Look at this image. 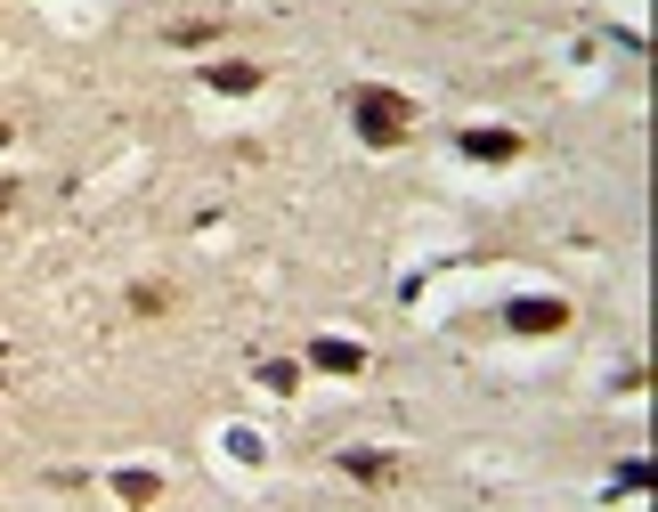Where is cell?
<instances>
[{
	"label": "cell",
	"instance_id": "5b68a950",
	"mask_svg": "<svg viewBox=\"0 0 658 512\" xmlns=\"http://www.w3.org/2000/svg\"><path fill=\"white\" fill-rule=\"evenodd\" d=\"M212 90H228V98H252V90H261V65H212Z\"/></svg>",
	"mask_w": 658,
	"mask_h": 512
},
{
	"label": "cell",
	"instance_id": "6da1fadb",
	"mask_svg": "<svg viewBox=\"0 0 658 512\" xmlns=\"http://www.w3.org/2000/svg\"><path fill=\"white\" fill-rule=\"evenodd\" d=\"M350 123H358V139H367V147H398V139H407V123H414V107L398 90H350Z\"/></svg>",
	"mask_w": 658,
	"mask_h": 512
},
{
	"label": "cell",
	"instance_id": "ba28073f",
	"mask_svg": "<svg viewBox=\"0 0 658 512\" xmlns=\"http://www.w3.org/2000/svg\"><path fill=\"white\" fill-rule=\"evenodd\" d=\"M293 383H301V374H293V358H269V366H261V390H293Z\"/></svg>",
	"mask_w": 658,
	"mask_h": 512
},
{
	"label": "cell",
	"instance_id": "8992f818",
	"mask_svg": "<svg viewBox=\"0 0 658 512\" xmlns=\"http://www.w3.org/2000/svg\"><path fill=\"white\" fill-rule=\"evenodd\" d=\"M342 472H350V480H390V455H374V448H350V455H342Z\"/></svg>",
	"mask_w": 658,
	"mask_h": 512
},
{
	"label": "cell",
	"instance_id": "30bf717a",
	"mask_svg": "<svg viewBox=\"0 0 658 512\" xmlns=\"http://www.w3.org/2000/svg\"><path fill=\"white\" fill-rule=\"evenodd\" d=\"M0 147H9V130H0Z\"/></svg>",
	"mask_w": 658,
	"mask_h": 512
},
{
	"label": "cell",
	"instance_id": "277c9868",
	"mask_svg": "<svg viewBox=\"0 0 658 512\" xmlns=\"http://www.w3.org/2000/svg\"><path fill=\"white\" fill-rule=\"evenodd\" d=\"M309 366H325V374H358V366H367V350H358V341H309Z\"/></svg>",
	"mask_w": 658,
	"mask_h": 512
},
{
	"label": "cell",
	"instance_id": "9c48e42d",
	"mask_svg": "<svg viewBox=\"0 0 658 512\" xmlns=\"http://www.w3.org/2000/svg\"><path fill=\"white\" fill-rule=\"evenodd\" d=\"M9 196H16V187H9V179H0V212H9Z\"/></svg>",
	"mask_w": 658,
	"mask_h": 512
},
{
	"label": "cell",
	"instance_id": "52a82bcc",
	"mask_svg": "<svg viewBox=\"0 0 658 512\" xmlns=\"http://www.w3.org/2000/svg\"><path fill=\"white\" fill-rule=\"evenodd\" d=\"M114 497H123V504H154V472H123V480H114Z\"/></svg>",
	"mask_w": 658,
	"mask_h": 512
},
{
	"label": "cell",
	"instance_id": "3957f363",
	"mask_svg": "<svg viewBox=\"0 0 658 512\" xmlns=\"http://www.w3.org/2000/svg\"><path fill=\"white\" fill-rule=\"evenodd\" d=\"M456 147L472 163H512L521 155V130H496V123H480V130H456Z\"/></svg>",
	"mask_w": 658,
	"mask_h": 512
},
{
	"label": "cell",
	"instance_id": "7a4b0ae2",
	"mask_svg": "<svg viewBox=\"0 0 658 512\" xmlns=\"http://www.w3.org/2000/svg\"><path fill=\"white\" fill-rule=\"evenodd\" d=\"M505 326H512V334H561V326H569V301L529 294V301H512V310H505Z\"/></svg>",
	"mask_w": 658,
	"mask_h": 512
}]
</instances>
